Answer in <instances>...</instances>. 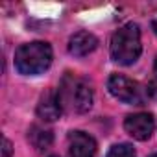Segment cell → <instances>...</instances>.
I'll return each instance as SVG.
<instances>
[{
	"mask_svg": "<svg viewBox=\"0 0 157 157\" xmlns=\"http://www.w3.org/2000/svg\"><path fill=\"white\" fill-rule=\"evenodd\" d=\"M61 107L68 113H87L93 105V89L91 85L74 74H67L57 91Z\"/></svg>",
	"mask_w": 157,
	"mask_h": 157,
	"instance_id": "6da1fadb",
	"label": "cell"
},
{
	"mask_svg": "<svg viewBox=\"0 0 157 157\" xmlns=\"http://www.w3.org/2000/svg\"><path fill=\"white\" fill-rule=\"evenodd\" d=\"M109 52H111L113 61H117L118 65H133L142 52L139 26L129 22L118 28L111 37Z\"/></svg>",
	"mask_w": 157,
	"mask_h": 157,
	"instance_id": "7a4b0ae2",
	"label": "cell"
},
{
	"mask_svg": "<svg viewBox=\"0 0 157 157\" xmlns=\"http://www.w3.org/2000/svg\"><path fill=\"white\" fill-rule=\"evenodd\" d=\"M52 63V46L43 41L26 43L15 52V67L21 74L37 76L44 72Z\"/></svg>",
	"mask_w": 157,
	"mask_h": 157,
	"instance_id": "3957f363",
	"label": "cell"
},
{
	"mask_svg": "<svg viewBox=\"0 0 157 157\" xmlns=\"http://www.w3.org/2000/svg\"><path fill=\"white\" fill-rule=\"evenodd\" d=\"M107 89L117 100L129 104V105H142L150 96V91H146L139 82L126 78L122 74H113L109 78Z\"/></svg>",
	"mask_w": 157,
	"mask_h": 157,
	"instance_id": "277c9868",
	"label": "cell"
},
{
	"mask_svg": "<svg viewBox=\"0 0 157 157\" xmlns=\"http://www.w3.org/2000/svg\"><path fill=\"white\" fill-rule=\"evenodd\" d=\"M155 122L150 113H135L124 120V129L137 140H148L153 133Z\"/></svg>",
	"mask_w": 157,
	"mask_h": 157,
	"instance_id": "5b68a950",
	"label": "cell"
},
{
	"mask_svg": "<svg viewBox=\"0 0 157 157\" xmlns=\"http://www.w3.org/2000/svg\"><path fill=\"white\" fill-rule=\"evenodd\" d=\"M96 140L83 131H70L68 135V157H94Z\"/></svg>",
	"mask_w": 157,
	"mask_h": 157,
	"instance_id": "8992f818",
	"label": "cell"
},
{
	"mask_svg": "<svg viewBox=\"0 0 157 157\" xmlns=\"http://www.w3.org/2000/svg\"><path fill=\"white\" fill-rule=\"evenodd\" d=\"M63 107L57 96V91H46L41 94V100L37 104V115L39 118L46 120V122H54L61 117Z\"/></svg>",
	"mask_w": 157,
	"mask_h": 157,
	"instance_id": "52a82bcc",
	"label": "cell"
},
{
	"mask_svg": "<svg viewBox=\"0 0 157 157\" xmlns=\"http://www.w3.org/2000/svg\"><path fill=\"white\" fill-rule=\"evenodd\" d=\"M98 46V39L89 32H78L68 41V52L76 57H85L94 52Z\"/></svg>",
	"mask_w": 157,
	"mask_h": 157,
	"instance_id": "ba28073f",
	"label": "cell"
},
{
	"mask_svg": "<svg viewBox=\"0 0 157 157\" xmlns=\"http://www.w3.org/2000/svg\"><path fill=\"white\" fill-rule=\"evenodd\" d=\"M28 139L37 150H46L52 144V133L48 129H44V128H39V126H32L30 128Z\"/></svg>",
	"mask_w": 157,
	"mask_h": 157,
	"instance_id": "9c48e42d",
	"label": "cell"
},
{
	"mask_svg": "<svg viewBox=\"0 0 157 157\" xmlns=\"http://www.w3.org/2000/svg\"><path fill=\"white\" fill-rule=\"evenodd\" d=\"M105 157H135V150L129 144H115Z\"/></svg>",
	"mask_w": 157,
	"mask_h": 157,
	"instance_id": "30bf717a",
	"label": "cell"
},
{
	"mask_svg": "<svg viewBox=\"0 0 157 157\" xmlns=\"http://www.w3.org/2000/svg\"><path fill=\"white\" fill-rule=\"evenodd\" d=\"M11 151H13L11 150V142L4 137L2 139V157H11Z\"/></svg>",
	"mask_w": 157,
	"mask_h": 157,
	"instance_id": "8fae6325",
	"label": "cell"
},
{
	"mask_svg": "<svg viewBox=\"0 0 157 157\" xmlns=\"http://www.w3.org/2000/svg\"><path fill=\"white\" fill-rule=\"evenodd\" d=\"M148 91L157 94V57H155V65H153V83H151V89H148Z\"/></svg>",
	"mask_w": 157,
	"mask_h": 157,
	"instance_id": "7c38bea8",
	"label": "cell"
},
{
	"mask_svg": "<svg viewBox=\"0 0 157 157\" xmlns=\"http://www.w3.org/2000/svg\"><path fill=\"white\" fill-rule=\"evenodd\" d=\"M151 28H153V32H155V35H157V19L151 22Z\"/></svg>",
	"mask_w": 157,
	"mask_h": 157,
	"instance_id": "4fadbf2b",
	"label": "cell"
},
{
	"mask_svg": "<svg viewBox=\"0 0 157 157\" xmlns=\"http://www.w3.org/2000/svg\"><path fill=\"white\" fill-rule=\"evenodd\" d=\"M150 157H157V153H153V155H150Z\"/></svg>",
	"mask_w": 157,
	"mask_h": 157,
	"instance_id": "5bb4252c",
	"label": "cell"
},
{
	"mask_svg": "<svg viewBox=\"0 0 157 157\" xmlns=\"http://www.w3.org/2000/svg\"><path fill=\"white\" fill-rule=\"evenodd\" d=\"M50 157H57V155H50Z\"/></svg>",
	"mask_w": 157,
	"mask_h": 157,
	"instance_id": "9a60e30c",
	"label": "cell"
}]
</instances>
